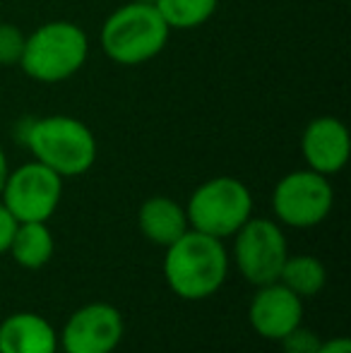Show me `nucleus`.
<instances>
[{"mask_svg": "<svg viewBox=\"0 0 351 353\" xmlns=\"http://www.w3.org/2000/svg\"><path fill=\"white\" fill-rule=\"evenodd\" d=\"M24 39L27 34L17 24L0 22V68L19 65V58L24 51Z\"/></svg>", "mask_w": 351, "mask_h": 353, "instance_id": "f3484780", "label": "nucleus"}, {"mask_svg": "<svg viewBox=\"0 0 351 353\" xmlns=\"http://www.w3.org/2000/svg\"><path fill=\"white\" fill-rule=\"evenodd\" d=\"M320 336L315 332L305 330L303 325H299L296 330H291L286 336H281L279 344L284 353H315L320 346Z\"/></svg>", "mask_w": 351, "mask_h": 353, "instance_id": "a211bd4d", "label": "nucleus"}, {"mask_svg": "<svg viewBox=\"0 0 351 353\" xmlns=\"http://www.w3.org/2000/svg\"><path fill=\"white\" fill-rule=\"evenodd\" d=\"M56 241L46 221H19L10 241V257L22 270H43L51 262Z\"/></svg>", "mask_w": 351, "mask_h": 353, "instance_id": "4468645a", "label": "nucleus"}, {"mask_svg": "<svg viewBox=\"0 0 351 353\" xmlns=\"http://www.w3.org/2000/svg\"><path fill=\"white\" fill-rule=\"evenodd\" d=\"M164 250V279L183 301L214 296L229 276V252L214 236L188 228Z\"/></svg>", "mask_w": 351, "mask_h": 353, "instance_id": "f03ea898", "label": "nucleus"}, {"mask_svg": "<svg viewBox=\"0 0 351 353\" xmlns=\"http://www.w3.org/2000/svg\"><path fill=\"white\" fill-rule=\"evenodd\" d=\"M301 154L310 171L323 173L328 178L339 173L347 166L351 154L347 125L334 116L313 118L301 135Z\"/></svg>", "mask_w": 351, "mask_h": 353, "instance_id": "9b49d317", "label": "nucleus"}, {"mask_svg": "<svg viewBox=\"0 0 351 353\" xmlns=\"http://www.w3.org/2000/svg\"><path fill=\"white\" fill-rule=\"evenodd\" d=\"M14 135L32 152L34 161L56 171L63 181L85 176L99 154L94 132L72 116L22 118Z\"/></svg>", "mask_w": 351, "mask_h": 353, "instance_id": "f257e3e1", "label": "nucleus"}, {"mask_svg": "<svg viewBox=\"0 0 351 353\" xmlns=\"http://www.w3.org/2000/svg\"><path fill=\"white\" fill-rule=\"evenodd\" d=\"M58 332L39 312H12L0 322V353H58Z\"/></svg>", "mask_w": 351, "mask_h": 353, "instance_id": "f8f14e48", "label": "nucleus"}, {"mask_svg": "<svg viewBox=\"0 0 351 353\" xmlns=\"http://www.w3.org/2000/svg\"><path fill=\"white\" fill-rule=\"evenodd\" d=\"M231 238L236 267L250 286L258 288L279 279L289 257V245L279 223L265 216H250Z\"/></svg>", "mask_w": 351, "mask_h": 353, "instance_id": "423d86ee", "label": "nucleus"}, {"mask_svg": "<svg viewBox=\"0 0 351 353\" xmlns=\"http://www.w3.org/2000/svg\"><path fill=\"white\" fill-rule=\"evenodd\" d=\"M132 3H152V5H154L157 0H132Z\"/></svg>", "mask_w": 351, "mask_h": 353, "instance_id": "4be33fe9", "label": "nucleus"}, {"mask_svg": "<svg viewBox=\"0 0 351 353\" xmlns=\"http://www.w3.org/2000/svg\"><path fill=\"white\" fill-rule=\"evenodd\" d=\"M17 219L10 214L8 207L0 202V255H5L10 248V241H12V233L17 228Z\"/></svg>", "mask_w": 351, "mask_h": 353, "instance_id": "6ab92c4d", "label": "nucleus"}, {"mask_svg": "<svg viewBox=\"0 0 351 353\" xmlns=\"http://www.w3.org/2000/svg\"><path fill=\"white\" fill-rule=\"evenodd\" d=\"M334 190L330 178L310 168L291 171L272 190V212L277 221L291 228H313L330 216Z\"/></svg>", "mask_w": 351, "mask_h": 353, "instance_id": "0eeeda50", "label": "nucleus"}, {"mask_svg": "<svg viewBox=\"0 0 351 353\" xmlns=\"http://www.w3.org/2000/svg\"><path fill=\"white\" fill-rule=\"evenodd\" d=\"M8 173H10V163H8V157H5V149L0 147V192H3L5 181H8Z\"/></svg>", "mask_w": 351, "mask_h": 353, "instance_id": "412c9836", "label": "nucleus"}, {"mask_svg": "<svg viewBox=\"0 0 351 353\" xmlns=\"http://www.w3.org/2000/svg\"><path fill=\"white\" fill-rule=\"evenodd\" d=\"M126 334V320L111 303L94 301L77 307L58 334L63 353H113Z\"/></svg>", "mask_w": 351, "mask_h": 353, "instance_id": "1a4fd4ad", "label": "nucleus"}, {"mask_svg": "<svg viewBox=\"0 0 351 353\" xmlns=\"http://www.w3.org/2000/svg\"><path fill=\"white\" fill-rule=\"evenodd\" d=\"M89 39L85 29L68 19H53L37 27L24 39L19 68L41 84H58L85 68Z\"/></svg>", "mask_w": 351, "mask_h": 353, "instance_id": "7ed1b4c3", "label": "nucleus"}, {"mask_svg": "<svg viewBox=\"0 0 351 353\" xmlns=\"http://www.w3.org/2000/svg\"><path fill=\"white\" fill-rule=\"evenodd\" d=\"M185 214L192 231L224 241L253 216V195L239 178L217 176L197 185L185 205Z\"/></svg>", "mask_w": 351, "mask_h": 353, "instance_id": "39448f33", "label": "nucleus"}, {"mask_svg": "<svg viewBox=\"0 0 351 353\" xmlns=\"http://www.w3.org/2000/svg\"><path fill=\"white\" fill-rule=\"evenodd\" d=\"M169 24L152 3H126L101 24V48L113 63L135 68L157 58L169 43Z\"/></svg>", "mask_w": 351, "mask_h": 353, "instance_id": "20e7f679", "label": "nucleus"}, {"mask_svg": "<svg viewBox=\"0 0 351 353\" xmlns=\"http://www.w3.org/2000/svg\"><path fill=\"white\" fill-rule=\"evenodd\" d=\"M154 5L171 32H190L210 22L219 8V0H157Z\"/></svg>", "mask_w": 351, "mask_h": 353, "instance_id": "dca6fc26", "label": "nucleus"}, {"mask_svg": "<svg viewBox=\"0 0 351 353\" xmlns=\"http://www.w3.org/2000/svg\"><path fill=\"white\" fill-rule=\"evenodd\" d=\"M315 353H351V341L347 336H334V339L320 341Z\"/></svg>", "mask_w": 351, "mask_h": 353, "instance_id": "aec40b11", "label": "nucleus"}, {"mask_svg": "<svg viewBox=\"0 0 351 353\" xmlns=\"http://www.w3.org/2000/svg\"><path fill=\"white\" fill-rule=\"evenodd\" d=\"M137 226L152 245L169 248L190 228V223H188L185 207L166 195H154L140 205Z\"/></svg>", "mask_w": 351, "mask_h": 353, "instance_id": "ddd939ff", "label": "nucleus"}, {"mask_svg": "<svg viewBox=\"0 0 351 353\" xmlns=\"http://www.w3.org/2000/svg\"><path fill=\"white\" fill-rule=\"evenodd\" d=\"M63 200V178L39 161L8 173L0 202L17 221H48Z\"/></svg>", "mask_w": 351, "mask_h": 353, "instance_id": "6e6552de", "label": "nucleus"}, {"mask_svg": "<svg viewBox=\"0 0 351 353\" xmlns=\"http://www.w3.org/2000/svg\"><path fill=\"white\" fill-rule=\"evenodd\" d=\"M248 322L263 339L279 341L303 325V298L279 281L258 286L248 307Z\"/></svg>", "mask_w": 351, "mask_h": 353, "instance_id": "9d476101", "label": "nucleus"}, {"mask_svg": "<svg viewBox=\"0 0 351 353\" xmlns=\"http://www.w3.org/2000/svg\"><path fill=\"white\" fill-rule=\"evenodd\" d=\"M279 283L299 298L318 296L328 283V270L315 255H289L279 272Z\"/></svg>", "mask_w": 351, "mask_h": 353, "instance_id": "2eb2a0df", "label": "nucleus"}]
</instances>
